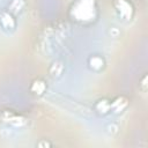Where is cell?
<instances>
[{"label": "cell", "instance_id": "1", "mask_svg": "<svg viewBox=\"0 0 148 148\" xmlns=\"http://www.w3.org/2000/svg\"><path fill=\"white\" fill-rule=\"evenodd\" d=\"M71 14L73 20L80 23L94 21L97 15L96 0H77L72 7Z\"/></svg>", "mask_w": 148, "mask_h": 148}, {"label": "cell", "instance_id": "2", "mask_svg": "<svg viewBox=\"0 0 148 148\" xmlns=\"http://www.w3.org/2000/svg\"><path fill=\"white\" fill-rule=\"evenodd\" d=\"M51 99L54 103L61 105L62 108H65V109H67V110H69V111H72L74 113H77L80 116L89 117L92 113V110L89 106H87L84 104H81L80 102H76V101H74V99H72V98H69L67 96H64V95H60V94H56V95L51 96Z\"/></svg>", "mask_w": 148, "mask_h": 148}, {"label": "cell", "instance_id": "3", "mask_svg": "<svg viewBox=\"0 0 148 148\" xmlns=\"http://www.w3.org/2000/svg\"><path fill=\"white\" fill-rule=\"evenodd\" d=\"M113 7L117 12V14L123 18L124 21L132 20L134 15V7L128 0H113Z\"/></svg>", "mask_w": 148, "mask_h": 148}, {"label": "cell", "instance_id": "4", "mask_svg": "<svg viewBox=\"0 0 148 148\" xmlns=\"http://www.w3.org/2000/svg\"><path fill=\"white\" fill-rule=\"evenodd\" d=\"M16 18L8 9H3L0 12V27L5 31H14L16 29Z\"/></svg>", "mask_w": 148, "mask_h": 148}, {"label": "cell", "instance_id": "5", "mask_svg": "<svg viewBox=\"0 0 148 148\" xmlns=\"http://www.w3.org/2000/svg\"><path fill=\"white\" fill-rule=\"evenodd\" d=\"M1 119L14 127H23L27 124V119L23 116L13 113L12 111H3L1 113Z\"/></svg>", "mask_w": 148, "mask_h": 148}, {"label": "cell", "instance_id": "6", "mask_svg": "<svg viewBox=\"0 0 148 148\" xmlns=\"http://www.w3.org/2000/svg\"><path fill=\"white\" fill-rule=\"evenodd\" d=\"M128 103H130V99L126 96L124 95L117 96L111 101V111L113 113H121L128 106Z\"/></svg>", "mask_w": 148, "mask_h": 148}, {"label": "cell", "instance_id": "7", "mask_svg": "<svg viewBox=\"0 0 148 148\" xmlns=\"http://www.w3.org/2000/svg\"><path fill=\"white\" fill-rule=\"evenodd\" d=\"M88 66L94 72H101L105 67V60L102 56L92 54L88 58Z\"/></svg>", "mask_w": 148, "mask_h": 148}, {"label": "cell", "instance_id": "8", "mask_svg": "<svg viewBox=\"0 0 148 148\" xmlns=\"http://www.w3.org/2000/svg\"><path fill=\"white\" fill-rule=\"evenodd\" d=\"M94 111L98 114L105 116L111 111V101L108 98H101L94 104Z\"/></svg>", "mask_w": 148, "mask_h": 148}, {"label": "cell", "instance_id": "9", "mask_svg": "<svg viewBox=\"0 0 148 148\" xmlns=\"http://www.w3.org/2000/svg\"><path fill=\"white\" fill-rule=\"evenodd\" d=\"M46 89H47L46 82L43 79H35L30 84V91L37 96L44 95L46 92Z\"/></svg>", "mask_w": 148, "mask_h": 148}, {"label": "cell", "instance_id": "10", "mask_svg": "<svg viewBox=\"0 0 148 148\" xmlns=\"http://www.w3.org/2000/svg\"><path fill=\"white\" fill-rule=\"evenodd\" d=\"M64 71H65V65H64V62L60 61V60L53 61V62L50 65V67H49V74H50V76H52L53 79H59V77L62 75Z\"/></svg>", "mask_w": 148, "mask_h": 148}, {"label": "cell", "instance_id": "11", "mask_svg": "<svg viewBox=\"0 0 148 148\" xmlns=\"http://www.w3.org/2000/svg\"><path fill=\"white\" fill-rule=\"evenodd\" d=\"M24 6H25L24 0H12V1L9 2L7 9H8L13 15H16V14H18V13H21V12L23 10Z\"/></svg>", "mask_w": 148, "mask_h": 148}, {"label": "cell", "instance_id": "12", "mask_svg": "<svg viewBox=\"0 0 148 148\" xmlns=\"http://www.w3.org/2000/svg\"><path fill=\"white\" fill-rule=\"evenodd\" d=\"M105 131H106V133L109 135H114V134H117L119 132V125L117 123H109L106 125Z\"/></svg>", "mask_w": 148, "mask_h": 148}, {"label": "cell", "instance_id": "13", "mask_svg": "<svg viewBox=\"0 0 148 148\" xmlns=\"http://www.w3.org/2000/svg\"><path fill=\"white\" fill-rule=\"evenodd\" d=\"M109 35H110L112 38H117V37H119V35H120V30H119V28H117V27H114V25L110 27V28H109Z\"/></svg>", "mask_w": 148, "mask_h": 148}, {"label": "cell", "instance_id": "14", "mask_svg": "<svg viewBox=\"0 0 148 148\" xmlns=\"http://www.w3.org/2000/svg\"><path fill=\"white\" fill-rule=\"evenodd\" d=\"M36 146L39 148H50V147H52V143L46 139H42L36 143Z\"/></svg>", "mask_w": 148, "mask_h": 148}, {"label": "cell", "instance_id": "15", "mask_svg": "<svg viewBox=\"0 0 148 148\" xmlns=\"http://www.w3.org/2000/svg\"><path fill=\"white\" fill-rule=\"evenodd\" d=\"M140 88L143 90V91H146L147 90V74H145L143 76H142V79H141V81H140Z\"/></svg>", "mask_w": 148, "mask_h": 148}]
</instances>
